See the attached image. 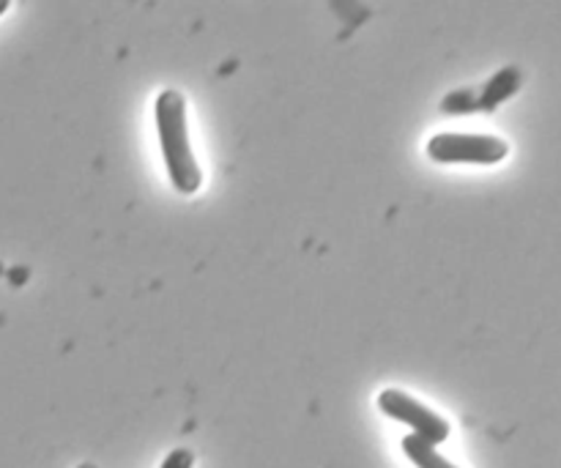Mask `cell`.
Here are the masks:
<instances>
[{
  "label": "cell",
  "mask_w": 561,
  "mask_h": 468,
  "mask_svg": "<svg viewBox=\"0 0 561 468\" xmlns=\"http://www.w3.org/2000/svg\"><path fill=\"white\" fill-rule=\"evenodd\" d=\"M153 115H157L159 142H162V157L170 181L181 195H195L203 184V173L195 153H192L184 96L173 88L162 91L153 104Z\"/></svg>",
  "instance_id": "cell-1"
},
{
  "label": "cell",
  "mask_w": 561,
  "mask_h": 468,
  "mask_svg": "<svg viewBox=\"0 0 561 468\" xmlns=\"http://www.w3.org/2000/svg\"><path fill=\"white\" fill-rule=\"evenodd\" d=\"M510 153V146L496 135H455L444 132L427 142V157L442 164H499Z\"/></svg>",
  "instance_id": "cell-2"
},
{
  "label": "cell",
  "mask_w": 561,
  "mask_h": 468,
  "mask_svg": "<svg viewBox=\"0 0 561 468\" xmlns=\"http://www.w3.org/2000/svg\"><path fill=\"white\" fill-rule=\"evenodd\" d=\"M378 409L387 416H392V420L409 425L411 431H414V436L425 438L433 447L447 442L449 431H453L444 416H438L436 411H431L427 406H422L420 400L411 398V395L400 392V389H383V392L378 395Z\"/></svg>",
  "instance_id": "cell-3"
},
{
  "label": "cell",
  "mask_w": 561,
  "mask_h": 468,
  "mask_svg": "<svg viewBox=\"0 0 561 468\" xmlns=\"http://www.w3.org/2000/svg\"><path fill=\"white\" fill-rule=\"evenodd\" d=\"M520 80H524V77H520L518 66H507V69L499 71V75L482 88L480 110H493L502 102H507V99L520 88Z\"/></svg>",
  "instance_id": "cell-4"
},
{
  "label": "cell",
  "mask_w": 561,
  "mask_h": 468,
  "mask_svg": "<svg viewBox=\"0 0 561 468\" xmlns=\"http://www.w3.org/2000/svg\"><path fill=\"white\" fill-rule=\"evenodd\" d=\"M403 453L409 455V460H414L416 468H458L455 464H449L444 455H438L433 444H427L425 438L414 436V433L403 438Z\"/></svg>",
  "instance_id": "cell-5"
},
{
  "label": "cell",
  "mask_w": 561,
  "mask_h": 468,
  "mask_svg": "<svg viewBox=\"0 0 561 468\" xmlns=\"http://www.w3.org/2000/svg\"><path fill=\"white\" fill-rule=\"evenodd\" d=\"M444 110L447 113H474L480 110V93L474 91H455L444 99Z\"/></svg>",
  "instance_id": "cell-6"
},
{
  "label": "cell",
  "mask_w": 561,
  "mask_h": 468,
  "mask_svg": "<svg viewBox=\"0 0 561 468\" xmlns=\"http://www.w3.org/2000/svg\"><path fill=\"white\" fill-rule=\"evenodd\" d=\"M192 466H195V455H192L190 449H173L162 464V468H192Z\"/></svg>",
  "instance_id": "cell-7"
},
{
  "label": "cell",
  "mask_w": 561,
  "mask_h": 468,
  "mask_svg": "<svg viewBox=\"0 0 561 468\" xmlns=\"http://www.w3.org/2000/svg\"><path fill=\"white\" fill-rule=\"evenodd\" d=\"M5 9H9V0H0V14H3Z\"/></svg>",
  "instance_id": "cell-8"
}]
</instances>
